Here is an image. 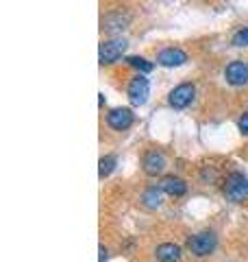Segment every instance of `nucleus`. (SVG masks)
Returning <instances> with one entry per match:
<instances>
[{"instance_id":"1","label":"nucleus","mask_w":248,"mask_h":262,"mask_svg":"<svg viewBox=\"0 0 248 262\" xmlns=\"http://www.w3.org/2000/svg\"><path fill=\"white\" fill-rule=\"evenodd\" d=\"M216 245H218V236L213 232H198L187 238V249L198 258L209 256V253L216 249Z\"/></svg>"},{"instance_id":"2","label":"nucleus","mask_w":248,"mask_h":262,"mask_svg":"<svg viewBox=\"0 0 248 262\" xmlns=\"http://www.w3.org/2000/svg\"><path fill=\"white\" fill-rule=\"evenodd\" d=\"M222 190H225V196L229 201H233V203L244 201L248 196V177L244 173H231Z\"/></svg>"},{"instance_id":"3","label":"nucleus","mask_w":248,"mask_h":262,"mask_svg":"<svg viewBox=\"0 0 248 262\" xmlns=\"http://www.w3.org/2000/svg\"><path fill=\"white\" fill-rule=\"evenodd\" d=\"M127 94H129V101L133 107H142L148 101V96H151V83H148V79L144 75L133 77L127 88Z\"/></svg>"},{"instance_id":"4","label":"nucleus","mask_w":248,"mask_h":262,"mask_svg":"<svg viewBox=\"0 0 248 262\" xmlns=\"http://www.w3.org/2000/svg\"><path fill=\"white\" fill-rule=\"evenodd\" d=\"M124 51H127V42H124V39H118V37L105 39L101 48H98V59H101L103 66H109L113 61H118L124 55Z\"/></svg>"},{"instance_id":"5","label":"nucleus","mask_w":248,"mask_h":262,"mask_svg":"<svg viewBox=\"0 0 248 262\" xmlns=\"http://www.w3.org/2000/svg\"><path fill=\"white\" fill-rule=\"evenodd\" d=\"M194 96H196L194 83H181L170 92L168 103H170V107H175V110H185L187 105H192Z\"/></svg>"},{"instance_id":"6","label":"nucleus","mask_w":248,"mask_h":262,"mask_svg":"<svg viewBox=\"0 0 248 262\" xmlns=\"http://www.w3.org/2000/svg\"><path fill=\"white\" fill-rule=\"evenodd\" d=\"M165 166H168V160H165V155H163L161 151L153 149V151L144 153V158H142V168H144L146 175H151V177L161 175L163 170H165Z\"/></svg>"},{"instance_id":"7","label":"nucleus","mask_w":248,"mask_h":262,"mask_svg":"<svg viewBox=\"0 0 248 262\" xmlns=\"http://www.w3.org/2000/svg\"><path fill=\"white\" fill-rule=\"evenodd\" d=\"M133 120H135L133 110H129V107H115L107 114V125L115 131H127L133 125Z\"/></svg>"},{"instance_id":"8","label":"nucleus","mask_w":248,"mask_h":262,"mask_svg":"<svg viewBox=\"0 0 248 262\" xmlns=\"http://www.w3.org/2000/svg\"><path fill=\"white\" fill-rule=\"evenodd\" d=\"M187 61V53L181 51V48H163V51H159V55H157V63L159 66H165V68H177V66H183Z\"/></svg>"},{"instance_id":"9","label":"nucleus","mask_w":248,"mask_h":262,"mask_svg":"<svg viewBox=\"0 0 248 262\" xmlns=\"http://www.w3.org/2000/svg\"><path fill=\"white\" fill-rule=\"evenodd\" d=\"M225 79L231 85H244L248 83V63L244 61H231L225 68Z\"/></svg>"},{"instance_id":"10","label":"nucleus","mask_w":248,"mask_h":262,"mask_svg":"<svg viewBox=\"0 0 248 262\" xmlns=\"http://www.w3.org/2000/svg\"><path fill=\"white\" fill-rule=\"evenodd\" d=\"M181 256H183V251H181V247L175 243H161L159 247L155 249V258L159 262H179Z\"/></svg>"},{"instance_id":"11","label":"nucleus","mask_w":248,"mask_h":262,"mask_svg":"<svg viewBox=\"0 0 248 262\" xmlns=\"http://www.w3.org/2000/svg\"><path fill=\"white\" fill-rule=\"evenodd\" d=\"M159 188H161V192H168L170 196H183L187 192V184L181 177H175V175L163 177Z\"/></svg>"},{"instance_id":"12","label":"nucleus","mask_w":248,"mask_h":262,"mask_svg":"<svg viewBox=\"0 0 248 262\" xmlns=\"http://www.w3.org/2000/svg\"><path fill=\"white\" fill-rule=\"evenodd\" d=\"M127 24H129V15H122V11L118 13H109L107 18L103 20V29L105 31H124L127 29Z\"/></svg>"},{"instance_id":"13","label":"nucleus","mask_w":248,"mask_h":262,"mask_svg":"<svg viewBox=\"0 0 248 262\" xmlns=\"http://www.w3.org/2000/svg\"><path fill=\"white\" fill-rule=\"evenodd\" d=\"M142 203L148 210H157L161 206V188H157V186L146 188L144 194H142Z\"/></svg>"},{"instance_id":"14","label":"nucleus","mask_w":248,"mask_h":262,"mask_svg":"<svg viewBox=\"0 0 248 262\" xmlns=\"http://www.w3.org/2000/svg\"><path fill=\"white\" fill-rule=\"evenodd\" d=\"M115 166H118V160H115V155H105V158H101V162H98V175H101V179L109 177Z\"/></svg>"},{"instance_id":"15","label":"nucleus","mask_w":248,"mask_h":262,"mask_svg":"<svg viewBox=\"0 0 248 262\" xmlns=\"http://www.w3.org/2000/svg\"><path fill=\"white\" fill-rule=\"evenodd\" d=\"M127 63L137 68L139 72H151L153 70V63L148 59H144V57H127Z\"/></svg>"},{"instance_id":"16","label":"nucleus","mask_w":248,"mask_h":262,"mask_svg":"<svg viewBox=\"0 0 248 262\" xmlns=\"http://www.w3.org/2000/svg\"><path fill=\"white\" fill-rule=\"evenodd\" d=\"M231 44L237 46V48L248 46V27H244V29L235 31V33H233V37H231Z\"/></svg>"},{"instance_id":"17","label":"nucleus","mask_w":248,"mask_h":262,"mask_svg":"<svg viewBox=\"0 0 248 262\" xmlns=\"http://www.w3.org/2000/svg\"><path fill=\"white\" fill-rule=\"evenodd\" d=\"M237 127H239V131H242L244 136H248V112H244L242 116H239V120H237Z\"/></svg>"},{"instance_id":"18","label":"nucleus","mask_w":248,"mask_h":262,"mask_svg":"<svg viewBox=\"0 0 248 262\" xmlns=\"http://www.w3.org/2000/svg\"><path fill=\"white\" fill-rule=\"evenodd\" d=\"M107 258H109V249L105 245H101V262H107Z\"/></svg>"}]
</instances>
